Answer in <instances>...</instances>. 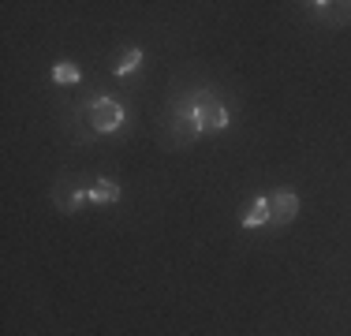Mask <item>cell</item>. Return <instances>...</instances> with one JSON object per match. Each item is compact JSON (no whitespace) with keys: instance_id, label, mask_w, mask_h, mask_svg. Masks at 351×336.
<instances>
[{"instance_id":"obj_1","label":"cell","mask_w":351,"mask_h":336,"mask_svg":"<svg viewBox=\"0 0 351 336\" xmlns=\"http://www.w3.org/2000/svg\"><path fill=\"white\" fill-rule=\"evenodd\" d=\"M187 120H191V128H195L198 134H217V131L228 128V108H224L213 94H202L195 105H191Z\"/></svg>"},{"instance_id":"obj_2","label":"cell","mask_w":351,"mask_h":336,"mask_svg":"<svg viewBox=\"0 0 351 336\" xmlns=\"http://www.w3.org/2000/svg\"><path fill=\"white\" fill-rule=\"evenodd\" d=\"M86 120H90V128H94L97 134H108V131L123 128V105L112 101V97H94L90 108H86Z\"/></svg>"},{"instance_id":"obj_3","label":"cell","mask_w":351,"mask_h":336,"mask_svg":"<svg viewBox=\"0 0 351 336\" xmlns=\"http://www.w3.org/2000/svg\"><path fill=\"white\" fill-rule=\"evenodd\" d=\"M82 202H90V187H79V180H71V176H64V180L53 187V206L60 209L64 217L79 213Z\"/></svg>"},{"instance_id":"obj_4","label":"cell","mask_w":351,"mask_h":336,"mask_svg":"<svg viewBox=\"0 0 351 336\" xmlns=\"http://www.w3.org/2000/svg\"><path fill=\"white\" fill-rule=\"evenodd\" d=\"M265 202H269V224H291L299 217V198L291 191H277Z\"/></svg>"},{"instance_id":"obj_5","label":"cell","mask_w":351,"mask_h":336,"mask_svg":"<svg viewBox=\"0 0 351 336\" xmlns=\"http://www.w3.org/2000/svg\"><path fill=\"white\" fill-rule=\"evenodd\" d=\"M239 224H243V228H262V224H269V202H265V198H254V202L243 209Z\"/></svg>"},{"instance_id":"obj_6","label":"cell","mask_w":351,"mask_h":336,"mask_svg":"<svg viewBox=\"0 0 351 336\" xmlns=\"http://www.w3.org/2000/svg\"><path fill=\"white\" fill-rule=\"evenodd\" d=\"M116 198H120V183H112V180L90 183V202H94V206H112Z\"/></svg>"},{"instance_id":"obj_7","label":"cell","mask_w":351,"mask_h":336,"mask_svg":"<svg viewBox=\"0 0 351 336\" xmlns=\"http://www.w3.org/2000/svg\"><path fill=\"white\" fill-rule=\"evenodd\" d=\"M79 79H82V71H79L75 64H68V60L53 67V82H56V86H75Z\"/></svg>"},{"instance_id":"obj_8","label":"cell","mask_w":351,"mask_h":336,"mask_svg":"<svg viewBox=\"0 0 351 336\" xmlns=\"http://www.w3.org/2000/svg\"><path fill=\"white\" fill-rule=\"evenodd\" d=\"M142 67V49H128V53H123V60L116 64V75H120V79H128V75H135Z\"/></svg>"}]
</instances>
